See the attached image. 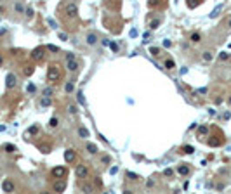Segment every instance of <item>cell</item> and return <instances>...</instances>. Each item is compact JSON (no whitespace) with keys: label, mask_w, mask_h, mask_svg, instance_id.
Wrapping results in <instances>:
<instances>
[{"label":"cell","mask_w":231,"mask_h":194,"mask_svg":"<svg viewBox=\"0 0 231 194\" xmlns=\"http://www.w3.org/2000/svg\"><path fill=\"white\" fill-rule=\"evenodd\" d=\"M61 78V69L57 64H50L49 69H47V80L49 82H57Z\"/></svg>","instance_id":"cell-1"},{"label":"cell","mask_w":231,"mask_h":194,"mask_svg":"<svg viewBox=\"0 0 231 194\" xmlns=\"http://www.w3.org/2000/svg\"><path fill=\"white\" fill-rule=\"evenodd\" d=\"M64 14H66V17H70V19L77 17V16H78V7H77V3H68V5L64 7Z\"/></svg>","instance_id":"cell-2"},{"label":"cell","mask_w":231,"mask_h":194,"mask_svg":"<svg viewBox=\"0 0 231 194\" xmlns=\"http://www.w3.org/2000/svg\"><path fill=\"white\" fill-rule=\"evenodd\" d=\"M45 57V47H37L31 50V59L33 61H42Z\"/></svg>","instance_id":"cell-3"},{"label":"cell","mask_w":231,"mask_h":194,"mask_svg":"<svg viewBox=\"0 0 231 194\" xmlns=\"http://www.w3.org/2000/svg\"><path fill=\"white\" fill-rule=\"evenodd\" d=\"M17 85V78H16V75L14 73H9L7 76H5V87L7 88H14Z\"/></svg>","instance_id":"cell-4"},{"label":"cell","mask_w":231,"mask_h":194,"mask_svg":"<svg viewBox=\"0 0 231 194\" xmlns=\"http://www.w3.org/2000/svg\"><path fill=\"white\" fill-rule=\"evenodd\" d=\"M75 173H77V177H78V179H85V177L89 175V168H87L85 165H78V167H77V170H75Z\"/></svg>","instance_id":"cell-5"},{"label":"cell","mask_w":231,"mask_h":194,"mask_svg":"<svg viewBox=\"0 0 231 194\" xmlns=\"http://www.w3.org/2000/svg\"><path fill=\"white\" fill-rule=\"evenodd\" d=\"M52 189H54V193H64L66 191V182L64 180H57V182H54Z\"/></svg>","instance_id":"cell-6"},{"label":"cell","mask_w":231,"mask_h":194,"mask_svg":"<svg viewBox=\"0 0 231 194\" xmlns=\"http://www.w3.org/2000/svg\"><path fill=\"white\" fill-rule=\"evenodd\" d=\"M75 158H77V153H75L73 149L64 151V161H66V163H73V161H75Z\"/></svg>","instance_id":"cell-7"},{"label":"cell","mask_w":231,"mask_h":194,"mask_svg":"<svg viewBox=\"0 0 231 194\" xmlns=\"http://www.w3.org/2000/svg\"><path fill=\"white\" fill-rule=\"evenodd\" d=\"M2 189H3V193H14L16 186H14V182H12V180H3Z\"/></svg>","instance_id":"cell-8"},{"label":"cell","mask_w":231,"mask_h":194,"mask_svg":"<svg viewBox=\"0 0 231 194\" xmlns=\"http://www.w3.org/2000/svg\"><path fill=\"white\" fill-rule=\"evenodd\" d=\"M66 175V168L64 167H56V168H52V177H64Z\"/></svg>","instance_id":"cell-9"},{"label":"cell","mask_w":231,"mask_h":194,"mask_svg":"<svg viewBox=\"0 0 231 194\" xmlns=\"http://www.w3.org/2000/svg\"><path fill=\"white\" fill-rule=\"evenodd\" d=\"M66 68H68V71H77L78 69V61H75V59H68V62H66Z\"/></svg>","instance_id":"cell-10"},{"label":"cell","mask_w":231,"mask_h":194,"mask_svg":"<svg viewBox=\"0 0 231 194\" xmlns=\"http://www.w3.org/2000/svg\"><path fill=\"white\" fill-rule=\"evenodd\" d=\"M85 42H87V45H96V43H97V36H96L94 33H89L87 38H85Z\"/></svg>","instance_id":"cell-11"},{"label":"cell","mask_w":231,"mask_h":194,"mask_svg":"<svg viewBox=\"0 0 231 194\" xmlns=\"http://www.w3.org/2000/svg\"><path fill=\"white\" fill-rule=\"evenodd\" d=\"M209 134V127L207 125H202V127H198V137L202 139V137H205Z\"/></svg>","instance_id":"cell-12"},{"label":"cell","mask_w":231,"mask_h":194,"mask_svg":"<svg viewBox=\"0 0 231 194\" xmlns=\"http://www.w3.org/2000/svg\"><path fill=\"white\" fill-rule=\"evenodd\" d=\"M221 144H223V141H221V139H216V137L209 139V146H210V147H219Z\"/></svg>","instance_id":"cell-13"},{"label":"cell","mask_w":231,"mask_h":194,"mask_svg":"<svg viewBox=\"0 0 231 194\" xmlns=\"http://www.w3.org/2000/svg\"><path fill=\"white\" fill-rule=\"evenodd\" d=\"M177 172H179V175H188V173H190V167H188V165H181V167L177 168Z\"/></svg>","instance_id":"cell-14"},{"label":"cell","mask_w":231,"mask_h":194,"mask_svg":"<svg viewBox=\"0 0 231 194\" xmlns=\"http://www.w3.org/2000/svg\"><path fill=\"white\" fill-rule=\"evenodd\" d=\"M190 40H191V42H193V43H198V42H200V40H202V35H200V33H197V31H195V33H191V36H190Z\"/></svg>","instance_id":"cell-15"},{"label":"cell","mask_w":231,"mask_h":194,"mask_svg":"<svg viewBox=\"0 0 231 194\" xmlns=\"http://www.w3.org/2000/svg\"><path fill=\"white\" fill-rule=\"evenodd\" d=\"M78 135H80L82 139H87V137H89V130H87L85 127H80V128H78Z\"/></svg>","instance_id":"cell-16"},{"label":"cell","mask_w":231,"mask_h":194,"mask_svg":"<svg viewBox=\"0 0 231 194\" xmlns=\"http://www.w3.org/2000/svg\"><path fill=\"white\" fill-rule=\"evenodd\" d=\"M202 57H203V61H207V62H210V61L214 59L212 52H209V50H207V52H203V54H202Z\"/></svg>","instance_id":"cell-17"},{"label":"cell","mask_w":231,"mask_h":194,"mask_svg":"<svg viewBox=\"0 0 231 194\" xmlns=\"http://www.w3.org/2000/svg\"><path fill=\"white\" fill-rule=\"evenodd\" d=\"M87 153L96 154V153H97V146H96V144H87Z\"/></svg>","instance_id":"cell-18"},{"label":"cell","mask_w":231,"mask_h":194,"mask_svg":"<svg viewBox=\"0 0 231 194\" xmlns=\"http://www.w3.org/2000/svg\"><path fill=\"white\" fill-rule=\"evenodd\" d=\"M24 9H26V7H24L23 3H19V2L14 5V10H16V12H19V14H23V12H24Z\"/></svg>","instance_id":"cell-19"},{"label":"cell","mask_w":231,"mask_h":194,"mask_svg":"<svg viewBox=\"0 0 231 194\" xmlns=\"http://www.w3.org/2000/svg\"><path fill=\"white\" fill-rule=\"evenodd\" d=\"M163 66H165V68H167V69H174V68H176V62H174V61H172V59H167V61H165V64H163Z\"/></svg>","instance_id":"cell-20"},{"label":"cell","mask_w":231,"mask_h":194,"mask_svg":"<svg viewBox=\"0 0 231 194\" xmlns=\"http://www.w3.org/2000/svg\"><path fill=\"white\" fill-rule=\"evenodd\" d=\"M31 134H38V125L30 127V128H28V132H26V137H28V135H31Z\"/></svg>","instance_id":"cell-21"},{"label":"cell","mask_w":231,"mask_h":194,"mask_svg":"<svg viewBox=\"0 0 231 194\" xmlns=\"http://www.w3.org/2000/svg\"><path fill=\"white\" fill-rule=\"evenodd\" d=\"M40 106H43V108L50 106V97H45V95H43V99L40 101Z\"/></svg>","instance_id":"cell-22"},{"label":"cell","mask_w":231,"mask_h":194,"mask_svg":"<svg viewBox=\"0 0 231 194\" xmlns=\"http://www.w3.org/2000/svg\"><path fill=\"white\" fill-rule=\"evenodd\" d=\"M183 153H186V154H193V153H195V147H193V146H184V147H183Z\"/></svg>","instance_id":"cell-23"},{"label":"cell","mask_w":231,"mask_h":194,"mask_svg":"<svg viewBox=\"0 0 231 194\" xmlns=\"http://www.w3.org/2000/svg\"><path fill=\"white\" fill-rule=\"evenodd\" d=\"M186 3H188V7H190V9H195V7H198L200 0H188Z\"/></svg>","instance_id":"cell-24"},{"label":"cell","mask_w":231,"mask_h":194,"mask_svg":"<svg viewBox=\"0 0 231 194\" xmlns=\"http://www.w3.org/2000/svg\"><path fill=\"white\" fill-rule=\"evenodd\" d=\"M160 2H162V0H146V3H148V7H150V9L157 7V5H158Z\"/></svg>","instance_id":"cell-25"},{"label":"cell","mask_w":231,"mask_h":194,"mask_svg":"<svg viewBox=\"0 0 231 194\" xmlns=\"http://www.w3.org/2000/svg\"><path fill=\"white\" fill-rule=\"evenodd\" d=\"M158 26H160V19H153V21L150 23V28H151V29H157Z\"/></svg>","instance_id":"cell-26"},{"label":"cell","mask_w":231,"mask_h":194,"mask_svg":"<svg viewBox=\"0 0 231 194\" xmlns=\"http://www.w3.org/2000/svg\"><path fill=\"white\" fill-rule=\"evenodd\" d=\"M57 125H59V120H57V118H50V121H49V127H50V128H56Z\"/></svg>","instance_id":"cell-27"},{"label":"cell","mask_w":231,"mask_h":194,"mask_svg":"<svg viewBox=\"0 0 231 194\" xmlns=\"http://www.w3.org/2000/svg\"><path fill=\"white\" fill-rule=\"evenodd\" d=\"M3 149H5L7 153H14V151H16V146H14V144H5Z\"/></svg>","instance_id":"cell-28"},{"label":"cell","mask_w":231,"mask_h":194,"mask_svg":"<svg viewBox=\"0 0 231 194\" xmlns=\"http://www.w3.org/2000/svg\"><path fill=\"white\" fill-rule=\"evenodd\" d=\"M40 151H42L43 154H47V153H50V146H49V144H42V146H40Z\"/></svg>","instance_id":"cell-29"},{"label":"cell","mask_w":231,"mask_h":194,"mask_svg":"<svg viewBox=\"0 0 231 194\" xmlns=\"http://www.w3.org/2000/svg\"><path fill=\"white\" fill-rule=\"evenodd\" d=\"M24 16H26V17H33V9H31V7H26V9H24Z\"/></svg>","instance_id":"cell-30"},{"label":"cell","mask_w":231,"mask_h":194,"mask_svg":"<svg viewBox=\"0 0 231 194\" xmlns=\"http://www.w3.org/2000/svg\"><path fill=\"white\" fill-rule=\"evenodd\" d=\"M45 50H49V52H59V49H57L56 45H47Z\"/></svg>","instance_id":"cell-31"},{"label":"cell","mask_w":231,"mask_h":194,"mask_svg":"<svg viewBox=\"0 0 231 194\" xmlns=\"http://www.w3.org/2000/svg\"><path fill=\"white\" fill-rule=\"evenodd\" d=\"M33 71H35V69H33V66H26L24 75H26V76H30V75H33Z\"/></svg>","instance_id":"cell-32"},{"label":"cell","mask_w":231,"mask_h":194,"mask_svg":"<svg viewBox=\"0 0 231 194\" xmlns=\"http://www.w3.org/2000/svg\"><path fill=\"white\" fill-rule=\"evenodd\" d=\"M77 97H78V102H80L82 106H85V97H83V94H82V92H78V95H77Z\"/></svg>","instance_id":"cell-33"},{"label":"cell","mask_w":231,"mask_h":194,"mask_svg":"<svg viewBox=\"0 0 231 194\" xmlns=\"http://www.w3.org/2000/svg\"><path fill=\"white\" fill-rule=\"evenodd\" d=\"M43 95H45V97H50V95H52V88H50V87L43 88Z\"/></svg>","instance_id":"cell-34"},{"label":"cell","mask_w":231,"mask_h":194,"mask_svg":"<svg viewBox=\"0 0 231 194\" xmlns=\"http://www.w3.org/2000/svg\"><path fill=\"white\" fill-rule=\"evenodd\" d=\"M110 49H111L113 52H117V50H118V45H117L115 42H110Z\"/></svg>","instance_id":"cell-35"},{"label":"cell","mask_w":231,"mask_h":194,"mask_svg":"<svg viewBox=\"0 0 231 194\" xmlns=\"http://www.w3.org/2000/svg\"><path fill=\"white\" fill-rule=\"evenodd\" d=\"M150 52H151L153 56H158V54H160V49H157V47H151V49H150Z\"/></svg>","instance_id":"cell-36"},{"label":"cell","mask_w":231,"mask_h":194,"mask_svg":"<svg viewBox=\"0 0 231 194\" xmlns=\"http://www.w3.org/2000/svg\"><path fill=\"white\" fill-rule=\"evenodd\" d=\"M219 57H221L223 61H226V59H230V54H228V52H221V54H219Z\"/></svg>","instance_id":"cell-37"},{"label":"cell","mask_w":231,"mask_h":194,"mask_svg":"<svg viewBox=\"0 0 231 194\" xmlns=\"http://www.w3.org/2000/svg\"><path fill=\"white\" fill-rule=\"evenodd\" d=\"M127 177H129L130 180H136V179H137V175H136V173H132V172H127Z\"/></svg>","instance_id":"cell-38"},{"label":"cell","mask_w":231,"mask_h":194,"mask_svg":"<svg viewBox=\"0 0 231 194\" xmlns=\"http://www.w3.org/2000/svg\"><path fill=\"white\" fill-rule=\"evenodd\" d=\"M64 90H66V92H71V90H73V83H66Z\"/></svg>","instance_id":"cell-39"},{"label":"cell","mask_w":231,"mask_h":194,"mask_svg":"<svg viewBox=\"0 0 231 194\" xmlns=\"http://www.w3.org/2000/svg\"><path fill=\"white\" fill-rule=\"evenodd\" d=\"M26 90H28V92H30V94H33V92H35V85H33V83H30V85H28V88H26Z\"/></svg>","instance_id":"cell-40"},{"label":"cell","mask_w":231,"mask_h":194,"mask_svg":"<svg viewBox=\"0 0 231 194\" xmlns=\"http://www.w3.org/2000/svg\"><path fill=\"white\" fill-rule=\"evenodd\" d=\"M82 191H83V193H92L94 189H92L90 186H83V189H82Z\"/></svg>","instance_id":"cell-41"},{"label":"cell","mask_w":231,"mask_h":194,"mask_svg":"<svg viewBox=\"0 0 231 194\" xmlns=\"http://www.w3.org/2000/svg\"><path fill=\"white\" fill-rule=\"evenodd\" d=\"M68 111H70L71 114H75V113H77V108H75V106H68Z\"/></svg>","instance_id":"cell-42"},{"label":"cell","mask_w":231,"mask_h":194,"mask_svg":"<svg viewBox=\"0 0 231 194\" xmlns=\"http://www.w3.org/2000/svg\"><path fill=\"white\" fill-rule=\"evenodd\" d=\"M59 38H61V40H68V35H66V33H59Z\"/></svg>","instance_id":"cell-43"},{"label":"cell","mask_w":231,"mask_h":194,"mask_svg":"<svg viewBox=\"0 0 231 194\" xmlns=\"http://www.w3.org/2000/svg\"><path fill=\"white\" fill-rule=\"evenodd\" d=\"M66 59H75V56L71 52H66Z\"/></svg>","instance_id":"cell-44"},{"label":"cell","mask_w":231,"mask_h":194,"mask_svg":"<svg viewBox=\"0 0 231 194\" xmlns=\"http://www.w3.org/2000/svg\"><path fill=\"white\" fill-rule=\"evenodd\" d=\"M197 92H198V94H207V88H205V87H203V88H198V90H197Z\"/></svg>","instance_id":"cell-45"},{"label":"cell","mask_w":231,"mask_h":194,"mask_svg":"<svg viewBox=\"0 0 231 194\" xmlns=\"http://www.w3.org/2000/svg\"><path fill=\"white\" fill-rule=\"evenodd\" d=\"M165 175H167V177H170V175H172V170H170V168H167V170H165Z\"/></svg>","instance_id":"cell-46"},{"label":"cell","mask_w":231,"mask_h":194,"mask_svg":"<svg viewBox=\"0 0 231 194\" xmlns=\"http://www.w3.org/2000/svg\"><path fill=\"white\" fill-rule=\"evenodd\" d=\"M146 186H148V187H153V186H155V182H153V180H148V182H146Z\"/></svg>","instance_id":"cell-47"},{"label":"cell","mask_w":231,"mask_h":194,"mask_svg":"<svg viewBox=\"0 0 231 194\" xmlns=\"http://www.w3.org/2000/svg\"><path fill=\"white\" fill-rule=\"evenodd\" d=\"M49 24H50V28H56V23H54L52 19H49Z\"/></svg>","instance_id":"cell-48"},{"label":"cell","mask_w":231,"mask_h":194,"mask_svg":"<svg viewBox=\"0 0 231 194\" xmlns=\"http://www.w3.org/2000/svg\"><path fill=\"white\" fill-rule=\"evenodd\" d=\"M2 64H3V57L0 56V66H2Z\"/></svg>","instance_id":"cell-49"},{"label":"cell","mask_w":231,"mask_h":194,"mask_svg":"<svg viewBox=\"0 0 231 194\" xmlns=\"http://www.w3.org/2000/svg\"><path fill=\"white\" fill-rule=\"evenodd\" d=\"M2 130H5V127H3V125H0V132H2Z\"/></svg>","instance_id":"cell-50"},{"label":"cell","mask_w":231,"mask_h":194,"mask_svg":"<svg viewBox=\"0 0 231 194\" xmlns=\"http://www.w3.org/2000/svg\"><path fill=\"white\" fill-rule=\"evenodd\" d=\"M228 102H230V108H231V97H230V101H228Z\"/></svg>","instance_id":"cell-51"},{"label":"cell","mask_w":231,"mask_h":194,"mask_svg":"<svg viewBox=\"0 0 231 194\" xmlns=\"http://www.w3.org/2000/svg\"><path fill=\"white\" fill-rule=\"evenodd\" d=\"M230 26H231V19H230Z\"/></svg>","instance_id":"cell-52"}]
</instances>
